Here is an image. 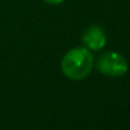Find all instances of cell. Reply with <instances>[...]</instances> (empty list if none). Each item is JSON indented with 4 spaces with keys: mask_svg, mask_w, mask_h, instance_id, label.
Segmentation results:
<instances>
[{
    "mask_svg": "<svg viewBox=\"0 0 130 130\" xmlns=\"http://www.w3.org/2000/svg\"><path fill=\"white\" fill-rule=\"evenodd\" d=\"M94 59L92 51L83 47H73L64 54L60 61L61 73L70 80L79 82L86 79L93 69Z\"/></svg>",
    "mask_w": 130,
    "mask_h": 130,
    "instance_id": "6da1fadb",
    "label": "cell"
},
{
    "mask_svg": "<svg viewBox=\"0 0 130 130\" xmlns=\"http://www.w3.org/2000/svg\"><path fill=\"white\" fill-rule=\"evenodd\" d=\"M96 68L100 73L107 77H122L126 74L129 65L126 59L115 51L103 52L96 61Z\"/></svg>",
    "mask_w": 130,
    "mask_h": 130,
    "instance_id": "7a4b0ae2",
    "label": "cell"
},
{
    "mask_svg": "<svg viewBox=\"0 0 130 130\" xmlns=\"http://www.w3.org/2000/svg\"><path fill=\"white\" fill-rule=\"evenodd\" d=\"M82 42H83V46L88 48L89 51H98L106 46V42H107L106 33L97 24L89 26L83 32Z\"/></svg>",
    "mask_w": 130,
    "mask_h": 130,
    "instance_id": "3957f363",
    "label": "cell"
},
{
    "mask_svg": "<svg viewBox=\"0 0 130 130\" xmlns=\"http://www.w3.org/2000/svg\"><path fill=\"white\" fill-rule=\"evenodd\" d=\"M43 2H46L47 4H51V5H59V4L64 3L65 0H43Z\"/></svg>",
    "mask_w": 130,
    "mask_h": 130,
    "instance_id": "277c9868",
    "label": "cell"
}]
</instances>
